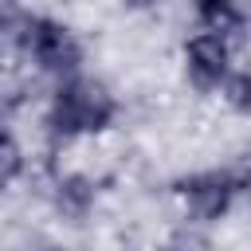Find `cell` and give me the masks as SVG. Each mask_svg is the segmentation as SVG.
<instances>
[{"mask_svg": "<svg viewBox=\"0 0 251 251\" xmlns=\"http://www.w3.org/2000/svg\"><path fill=\"white\" fill-rule=\"evenodd\" d=\"M122 114L118 94L98 78V75H71L63 82H55L47 110H43V126L55 141H82V137H102L114 129Z\"/></svg>", "mask_w": 251, "mask_h": 251, "instance_id": "1", "label": "cell"}, {"mask_svg": "<svg viewBox=\"0 0 251 251\" xmlns=\"http://www.w3.org/2000/svg\"><path fill=\"white\" fill-rule=\"evenodd\" d=\"M247 192V169L243 165H216V169H196L173 180V200L180 204L188 224L212 227L231 216L239 196Z\"/></svg>", "mask_w": 251, "mask_h": 251, "instance_id": "2", "label": "cell"}, {"mask_svg": "<svg viewBox=\"0 0 251 251\" xmlns=\"http://www.w3.org/2000/svg\"><path fill=\"white\" fill-rule=\"evenodd\" d=\"M24 63L35 67L39 75L63 82V78H71V75L82 71V39H78V31L67 20H59L51 12H35Z\"/></svg>", "mask_w": 251, "mask_h": 251, "instance_id": "3", "label": "cell"}, {"mask_svg": "<svg viewBox=\"0 0 251 251\" xmlns=\"http://www.w3.org/2000/svg\"><path fill=\"white\" fill-rule=\"evenodd\" d=\"M239 67V47L224 35L212 31H188L180 43V71L192 90L200 94H220V86L231 78Z\"/></svg>", "mask_w": 251, "mask_h": 251, "instance_id": "4", "label": "cell"}, {"mask_svg": "<svg viewBox=\"0 0 251 251\" xmlns=\"http://www.w3.org/2000/svg\"><path fill=\"white\" fill-rule=\"evenodd\" d=\"M51 204H55V212H59L63 220L82 224V220L94 212V204H98V180H94L90 173H78V169L59 173L55 184H51Z\"/></svg>", "mask_w": 251, "mask_h": 251, "instance_id": "5", "label": "cell"}, {"mask_svg": "<svg viewBox=\"0 0 251 251\" xmlns=\"http://www.w3.org/2000/svg\"><path fill=\"white\" fill-rule=\"evenodd\" d=\"M35 8L24 4H0V71H12L27 55V35H31Z\"/></svg>", "mask_w": 251, "mask_h": 251, "instance_id": "6", "label": "cell"}, {"mask_svg": "<svg viewBox=\"0 0 251 251\" xmlns=\"http://www.w3.org/2000/svg\"><path fill=\"white\" fill-rule=\"evenodd\" d=\"M192 24H196V31L224 35V39H231L239 47L243 43V31H247V12L235 0H200L192 8Z\"/></svg>", "mask_w": 251, "mask_h": 251, "instance_id": "7", "label": "cell"}, {"mask_svg": "<svg viewBox=\"0 0 251 251\" xmlns=\"http://www.w3.org/2000/svg\"><path fill=\"white\" fill-rule=\"evenodd\" d=\"M27 176V149L20 145V137L0 122V192L20 184Z\"/></svg>", "mask_w": 251, "mask_h": 251, "instance_id": "8", "label": "cell"}, {"mask_svg": "<svg viewBox=\"0 0 251 251\" xmlns=\"http://www.w3.org/2000/svg\"><path fill=\"white\" fill-rule=\"evenodd\" d=\"M157 251H216V247H212V235H208V227L180 220V224H173V227L161 235Z\"/></svg>", "mask_w": 251, "mask_h": 251, "instance_id": "9", "label": "cell"}, {"mask_svg": "<svg viewBox=\"0 0 251 251\" xmlns=\"http://www.w3.org/2000/svg\"><path fill=\"white\" fill-rule=\"evenodd\" d=\"M220 98H224L235 114H247V110H251V75H247L243 63H239V67L231 71V78L220 86Z\"/></svg>", "mask_w": 251, "mask_h": 251, "instance_id": "10", "label": "cell"}, {"mask_svg": "<svg viewBox=\"0 0 251 251\" xmlns=\"http://www.w3.org/2000/svg\"><path fill=\"white\" fill-rule=\"evenodd\" d=\"M122 251H133V247H122Z\"/></svg>", "mask_w": 251, "mask_h": 251, "instance_id": "11", "label": "cell"}]
</instances>
